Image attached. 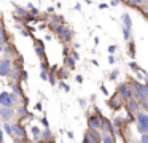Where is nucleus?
<instances>
[{
	"mask_svg": "<svg viewBox=\"0 0 148 143\" xmlns=\"http://www.w3.org/2000/svg\"><path fill=\"white\" fill-rule=\"evenodd\" d=\"M53 32H54L56 37H58L61 41H64V43L72 41V40H73V37H75V32L72 30L65 22H64V24H61V25H58L56 29H53Z\"/></svg>",
	"mask_w": 148,
	"mask_h": 143,
	"instance_id": "f257e3e1",
	"label": "nucleus"
},
{
	"mask_svg": "<svg viewBox=\"0 0 148 143\" xmlns=\"http://www.w3.org/2000/svg\"><path fill=\"white\" fill-rule=\"evenodd\" d=\"M115 94H118V97L121 99L124 103H126L127 100H134V92H132V89H131V84H129V81L119 83V84L116 86Z\"/></svg>",
	"mask_w": 148,
	"mask_h": 143,
	"instance_id": "f03ea898",
	"label": "nucleus"
},
{
	"mask_svg": "<svg viewBox=\"0 0 148 143\" xmlns=\"http://www.w3.org/2000/svg\"><path fill=\"white\" fill-rule=\"evenodd\" d=\"M11 132H13V138L16 143H26V140H27L26 126L19 124L18 121H13V122H11Z\"/></svg>",
	"mask_w": 148,
	"mask_h": 143,
	"instance_id": "7ed1b4c3",
	"label": "nucleus"
},
{
	"mask_svg": "<svg viewBox=\"0 0 148 143\" xmlns=\"http://www.w3.org/2000/svg\"><path fill=\"white\" fill-rule=\"evenodd\" d=\"M18 105H19V100H18L10 91H2L0 92V107L14 110V107H18Z\"/></svg>",
	"mask_w": 148,
	"mask_h": 143,
	"instance_id": "20e7f679",
	"label": "nucleus"
},
{
	"mask_svg": "<svg viewBox=\"0 0 148 143\" xmlns=\"http://www.w3.org/2000/svg\"><path fill=\"white\" fill-rule=\"evenodd\" d=\"M13 72V59L0 57V78H10Z\"/></svg>",
	"mask_w": 148,
	"mask_h": 143,
	"instance_id": "39448f33",
	"label": "nucleus"
},
{
	"mask_svg": "<svg viewBox=\"0 0 148 143\" xmlns=\"http://www.w3.org/2000/svg\"><path fill=\"white\" fill-rule=\"evenodd\" d=\"M107 107H108L112 111L118 113V111L121 110L123 107H124V102H123L121 99L118 97V94H115V92H113V94L110 95L108 99H107Z\"/></svg>",
	"mask_w": 148,
	"mask_h": 143,
	"instance_id": "423d86ee",
	"label": "nucleus"
},
{
	"mask_svg": "<svg viewBox=\"0 0 148 143\" xmlns=\"http://www.w3.org/2000/svg\"><path fill=\"white\" fill-rule=\"evenodd\" d=\"M134 121L137 126L143 127L145 133H148V111H138V113L134 114Z\"/></svg>",
	"mask_w": 148,
	"mask_h": 143,
	"instance_id": "0eeeda50",
	"label": "nucleus"
},
{
	"mask_svg": "<svg viewBox=\"0 0 148 143\" xmlns=\"http://www.w3.org/2000/svg\"><path fill=\"white\" fill-rule=\"evenodd\" d=\"M88 121V130H99L100 132V124H102V118H99L97 114L91 113L89 116L86 118Z\"/></svg>",
	"mask_w": 148,
	"mask_h": 143,
	"instance_id": "6e6552de",
	"label": "nucleus"
},
{
	"mask_svg": "<svg viewBox=\"0 0 148 143\" xmlns=\"http://www.w3.org/2000/svg\"><path fill=\"white\" fill-rule=\"evenodd\" d=\"M18 49H16V46H14V43H7L3 46V53H2V57H7V59H16V56H18Z\"/></svg>",
	"mask_w": 148,
	"mask_h": 143,
	"instance_id": "1a4fd4ad",
	"label": "nucleus"
},
{
	"mask_svg": "<svg viewBox=\"0 0 148 143\" xmlns=\"http://www.w3.org/2000/svg\"><path fill=\"white\" fill-rule=\"evenodd\" d=\"M83 143H100V132L99 130H86L83 137Z\"/></svg>",
	"mask_w": 148,
	"mask_h": 143,
	"instance_id": "9d476101",
	"label": "nucleus"
},
{
	"mask_svg": "<svg viewBox=\"0 0 148 143\" xmlns=\"http://www.w3.org/2000/svg\"><path fill=\"white\" fill-rule=\"evenodd\" d=\"M34 53H35V56L38 57L40 60L45 59V43H43L42 40H35V44H34Z\"/></svg>",
	"mask_w": 148,
	"mask_h": 143,
	"instance_id": "9b49d317",
	"label": "nucleus"
},
{
	"mask_svg": "<svg viewBox=\"0 0 148 143\" xmlns=\"http://www.w3.org/2000/svg\"><path fill=\"white\" fill-rule=\"evenodd\" d=\"M124 107H126V113L131 114V116H134L135 113H138V111H140V107H138L137 100H127L124 103Z\"/></svg>",
	"mask_w": 148,
	"mask_h": 143,
	"instance_id": "f8f14e48",
	"label": "nucleus"
},
{
	"mask_svg": "<svg viewBox=\"0 0 148 143\" xmlns=\"http://www.w3.org/2000/svg\"><path fill=\"white\" fill-rule=\"evenodd\" d=\"M10 92L18 99V100H19V99H23L24 95H26V91H24V88L19 84V83H11V91Z\"/></svg>",
	"mask_w": 148,
	"mask_h": 143,
	"instance_id": "ddd939ff",
	"label": "nucleus"
},
{
	"mask_svg": "<svg viewBox=\"0 0 148 143\" xmlns=\"http://www.w3.org/2000/svg\"><path fill=\"white\" fill-rule=\"evenodd\" d=\"M61 24H64V18H62V16H58V14H53L51 18H49V21L46 22V27H48L49 30H53V29H56Z\"/></svg>",
	"mask_w": 148,
	"mask_h": 143,
	"instance_id": "4468645a",
	"label": "nucleus"
},
{
	"mask_svg": "<svg viewBox=\"0 0 148 143\" xmlns=\"http://www.w3.org/2000/svg\"><path fill=\"white\" fill-rule=\"evenodd\" d=\"M29 132H30V135H32V143H37V142H42L40 140V133H42V127L40 126H37V124H30V127H29Z\"/></svg>",
	"mask_w": 148,
	"mask_h": 143,
	"instance_id": "2eb2a0df",
	"label": "nucleus"
},
{
	"mask_svg": "<svg viewBox=\"0 0 148 143\" xmlns=\"http://www.w3.org/2000/svg\"><path fill=\"white\" fill-rule=\"evenodd\" d=\"M13 5V16H16V18H21L24 19L29 13H27L26 6H21V5H16V3H11Z\"/></svg>",
	"mask_w": 148,
	"mask_h": 143,
	"instance_id": "dca6fc26",
	"label": "nucleus"
},
{
	"mask_svg": "<svg viewBox=\"0 0 148 143\" xmlns=\"http://www.w3.org/2000/svg\"><path fill=\"white\" fill-rule=\"evenodd\" d=\"M121 27L127 29V30H132V18L127 11H124L121 14Z\"/></svg>",
	"mask_w": 148,
	"mask_h": 143,
	"instance_id": "f3484780",
	"label": "nucleus"
},
{
	"mask_svg": "<svg viewBox=\"0 0 148 143\" xmlns=\"http://www.w3.org/2000/svg\"><path fill=\"white\" fill-rule=\"evenodd\" d=\"M27 113H29V108L24 107V105H18V107H14V114H16V119H23V118L27 116Z\"/></svg>",
	"mask_w": 148,
	"mask_h": 143,
	"instance_id": "a211bd4d",
	"label": "nucleus"
},
{
	"mask_svg": "<svg viewBox=\"0 0 148 143\" xmlns=\"http://www.w3.org/2000/svg\"><path fill=\"white\" fill-rule=\"evenodd\" d=\"M40 140H42V142H51V140H54V132H53L51 129H42Z\"/></svg>",
	"mask_w": 148,
	"mask_h": 143,
	"instance_id": "6ab92c4d",
	"label": "nucleus"
},
{
	"mask_svg": "<svg viewBox=\"0 0 148 143\" xmlns=\"http://www.w3.org/2000/svg\"><path fill=\"white\" fill-rule=\"evenodd\" d=\"M56 78H58V81H65L67 83V79L70 78V72H69L67 68H59L58 70V73H56Z\"/></svg>",
	"mask_w": 148,
	"mask_h": 143,
	"instance_id": "aec40b11",
	"label": "nucleus"
},
{
	"mask_svg": "<svg viewBox=\"0 0 148 143\" xmlns=\"http://www.w3.org/2000/svg\"><path fill=\"white\" fill-rule=\"evenodd\" d=\"M75 67H77V62L73 60V57H72L70 54H69V56H64V68H67L69 72H70Z\"/></svg>",
	"mask_w": 148,
	"mask_h": 143,
	"instance_id": "412c9836",
	"label": "nucleus"
},
{
	"mask_svg": "<svg viewBox=\"0 0 148 143\" xmlns=\"http://www.w3.org/2000/svg\"><path fill=\"white\" fill-rule=\"evenodd\" d=\"M100 143H116V138L107 132H100Z\"/></svg>",
	"mask_w": 148,
	"mask_h": 143,
	"instance_id": "4be33fe9",
	"label": "nucleus"
},
{
	"mask_svg": "<svg viewBox=\"0 0 148 143\" xmlns=\"http://www.w3.org/2000/svg\"><path fill=\"white\" fill-rule=\"evenodd\" d=\"M127 54H129V57H131L132 60L135 59V41L134 40H131L127 43Z\"/></svg>",
	"mask_w": 148,
	"mask_h": 143,
	"instance_id": "5701e85b",
	"label": "nucleus"
},
{
	"mask_svg": "<svg viewBox=\"0 0 148 143\" xmlns=\"http://www.w3.org/2000/svg\"><path fill=\"white\" fill-rule=\"evenodd\" d=\"M2 130H3L5 135H8L10 138H13V132H11V122H2Z\"/></svg>",
	"mask_w": 148,
	"mask_h": 143,
	"instance_id": "b1692460",
	"label": "nucleus"
},
{
	"mask_svg": "<svg viewBox=\"0 0 148 143\" xmlns=\"http://www.w3.org/2000/svg\"><path fill=\"white\" fill-rule=\"evenodd\" d=\"M143 3L145 2H137V0H131V2H124L126 6H132V8H143Z\"/></svg>",
	"mask_w": 148,
	"mask_h": 143,
	"instance_id": "393cba45",
	"label": "nucleus"
},
{
	"mask_svg": "<svg viewBox=\"0 0 148 143\" xmlns=\"http://www.w3.org/2000/svg\"><path fill=\"white\" fill-rule=\"evenodd\" d=\"M134 73H135V78H137L135 81H138V83H142V81H143V78L147 76V72H145V70H142V68H138L137 72H134Z\"/></svg>",
	"mask_w": 148,
	"mask_h": 143,
	"instance_id": "a878e982",
	"label": "nucleus"
},
{
	"mask_svg": "<svg viewBox=\"0 0 148 143\" xmlns=\"http://www.w3.org/2000/svg\"><path fill=\"white\" fill-rule=\"evenodd\" d=\"M40 72H49V62L46 60V57L40 60Z\"/></svg>",
	"mask_w": 148,
	"mask_h": 143,
	"instance_id": "bb28decb",
	"label": "nucleus"
},
{
	"mask_svg": "<svg viewBox=\"0 0 148 143\" xmlns=\"http://www.w3.org/2000/svg\"><path fill=\"white\" fill-rule=\"evenodd\" d=\"M27 81H29V73H27V70H21V73H19V83H23V84H24V83H27Z\"/></svg>",
	"mask_w": 148,
	"mask_h": 143,
	"instance_id": "cd10ccee",
	"label": "nucleus"
},
{
	"mask_svg": "<svg viewBox=\"0 0 148 143\" xmlns=\"http://www.w3.org/2000/svg\"><path fill=\"white\" fill-rule=\"evenodd\" d=\"M40 127L42 129H51V126H49V121L46 116H42L40 118Z\"/></svg>",
	"mask_w": 148,
	"mask_h": 143,
	"instance_id": "c85d7f7f",
	"label": "nucleus"
},
{
	"mask_svg": "<svg viewBox=\"0 0 148 143\" xmlns=\"http://www.w3.org/2000/svg\"><path fill=\"white\" fill-rule=\"evenodd\" d=\"M119 75H121V72H119L118 68H115V70H112V72H110V75H108V79H110V81H116Z\"/></svg>",
	"mask_w": 148,
	"mask_h": 143,
	"instance_id": "c756f323",
	"label": "nucleus"
},
{
	"mask_svg": "<svg viewBox=\"0 0 148 143\" xmlns=\"http://www.w3.org/2000/svg\"><path fill=\"white\" fill-rule=\"evenodd\" d=\"M48 83L54 88V86H58V78H56V75L54 73H51V72H48Z\"/></svg>",
	"mask_w": 148,
	"mask_h": 143,
	"instance_id": "7c9ffc66",
	"label": "nucleus"
},
{
	"mask_svg": "<svg viewBox=\"0 0 148 143\" xmlns=\"http://www.w3.org/2000/svg\"><path fill=\"white\" fill-rule=\"evenodd\" d=\"M121 32H123V38H124L126 41H131L132 40V35H131V30H127V29H124V27H121Z\"/></svg>",
	"mask_w": 148,
	"mask_h": 143,
	"instance_id": "2f4dec72",
	"label": "nucleus"
},
{
	"mask_svg": "<svg viewBox=\"0 0 148 143\" xmlns=\"http://www.w3.org/2000/svg\"><path fill=\"white\" fill-rule=\"evenodd\" d=\"M58 86H59V88H61L64 92H70V91H72V89H70V84H69V83H65V81H58Z\"/></svg>",
	"mask_w": 148,
	"mask_h": 143,
	"instance_id": "473e14b6",
	"label": "nucleus"
},
{
	"mask_svg": "<svg viewBox=\"0 0 148 143\" xmlns=\"http://www.w3.org/2000/svg\"><path fill=\"white\" fill-rule=\"evenodd\" d=\"M127 67L132 70V72H137V70L140 68V67H138V64L135 62V60H131V62H127Z\"/></svg>",
	"mask_w": 148,
	"mask_h": 143,
	"instance_id": "72a5a7b5",
	"label": "nucleus"
},
{
	"mask_svg": "<svg viewBox=\"0 0 148 143\" xmlns=\"http://www.w3.org/2000/svg\"><path fill=\"white\" fill-rule=\"evenodd\" d=\"M70 56L73 57V60H75V62H77V60H80V59H81L80 53H78L77 49H70Z\"/></svg>",
	"mask_w": 148,
	"mask_h": 143,
	"instance_id": "f704fd0d",
	"label": "nucleus"
},
{
	"mask_svg": "<svg viewBox=\"0 0 148 143\" xmlns=\"http://www.w3.org/2000/svg\"><path fill=\"white\" fill-rule=\"evenodd\" d=\"M107 51H108L110 56H115V53L118 51V46H116V44H110V46L107 48Z\"/></svg>",
	"mask_w": 148,
	"mask_h": 143,
	"instance_id": "c9c22d12",
	"label": "nucleus"
},
{
	"mask_svg": "<svg viewBox=\"0 0 148 143\" xmlns=\"http://www.w3.org/2000/svg\"><path fill=\"white\" fill-rule=\"evenodd\" d=\"M99 89H100V92H102L105 97H110V92H108V89H107V86L105 84H100L99 86Z\"/></svg>",
	"mask_w": 148,
	"mask_h": 143,
	"instance_id": "e433bc0d",
	"label": "nucleus"
},
{
	"mask_svg": "<svg viewBox=\"0 0 148 143\" xmlns=\"http://www.w3.org/2000/svg\"><path fill=\"white\" fill-rule=\"evenodd\" d=\"M78 105H80V107L81 108H83V110H86V107H88V100H86V99H78Z\"/></svg>",
	"mask_w": 148,
	"mask_h": 143,
	"instance_id": "4c0bfd02",
	"label": "nucleus"
},
{
	"mask_svg": "<svg viewBox=\"0 0 148 143\" xmlns=\"http://www.w3.org/2000/svg\"><path fill=\"white\" fill-rule=\"evenodd\" d=\"M137 142L138 143H148V133H142V135L138 137Z\"/></svg>",
	"mask_w": 148,
	"mask_h": 143,
	"instance_id": "58836bf2",
	"label": "nucleus"
},
{
	"mask_svg": "<svg viewBox=\"0 0 148 143\" xmlns=\"http://www.w3.org/2000/svg\"><path fill=\"white\" fill-rule=\"evenodd\" d=\"M19 34L23 35V37H30V32H29V29H24V27L19 30Z\"/></svg>",
	"mask_w": 148,
	"mask_h": 143,
	"instance_id": "ea45409f",
	"label": "nucleus"
},
{
	"mask_svg": "<svg viewBox=\"0 0 148 143\" xmlns=\"http://www.w3.org/2000/svg\"><path fill=\"white\" fill-rule=\"evenodd\" d=\"M35 111H43V102H37L35 103Z\"/></svg>",
	"mask_w": 148,
	"mask_h": 143,
	"instance_id": "a19ab883",
	"label": "nucleus"
},
{
	"mask_svg": "<svg viewBox=\"0 0 148 143\" xmlns=\"http://www.w3.org/2000/svg\"><path fill=\"white\" fill-rule=\"evenodd\" d=\"M46 14H49V16L56 14V10H54V6H48V10H46Z\"/></svg>",
	"mask_w": 148,
	"mask_h": 143,
	"instance_id": "79ce46f5",
	"label": "nucleus"
},
{
	"mask_svg": "<svg viewBox=\"0 0 148 143\" xmlns=\"http://www.w3.org/2000/svg\"><path fill=\"white\" fill-rule=\"evenodd\" d=\"M40 78L42 81H48V72H40Z\"/></svg>",
	"mask_w": 148,
	"mask_h": 143,
	"instance_id": "37998d69",
	"label": "nucleus"
},
{
	"mask_svg": "<svg viewBox=\"0 0 148 143\" xmlns=\"http://www.w3.org/2000/svg\"><path fill=\"white\" fill-rule=\"evenodd\" d=\"M65 135L69 137V140H73L75 138V133L72 132V130H67V132H65Z\"/></svg>",
	"mask_w": 148,
	"mask_h": 143,
	"instance_id": "c03bdc74",
	"label": "nucleus"
},
{
	"mask_svg": "<svg viewBox=\"0 0 148 143\" xmlns=\"http://www.w3.org/2000/svg\"><path fill=\"white\" fill-rule=\"evenodd\" d=\"M0 143H5V133L2 130V127H0Z\"/></svg>",
	"mask_w": 148,
	"mask_h": 143,
	"instance_id": "a18cd8bd",
	"label": "nucleus"
},
{
	"mask_svg": "<svg viewBox=\"0 0 148 143\" xmlns=\"http://www.w3.org/2000/svg\"><path fill=\"white\" fill-rule=\"evenodd\" d=\"M83 76H81V75H77V76H75V81H77L78 83V84H81V83H83Z\"/></svg>",
	"mask_w": 148,
	"mask_h": 143,
	"instance_id": "49530a36",
	"label": "nucleus"
},
{
	"mask_svg": "<svg viewBox=\"0 0 148 143\" xmlns=\"http://www.w3.org/2000/svg\"><path fill=\"white\" fill-rule=\"evenodd\" d=\"M124 143H138L137 140H134V138H129V137H126L124 138Z\"/></svg>",
	"mask_w": 148,
	"mask_h": 143,
	"instance_id": "de8ad7c7",
	"label": "nucleus"
},
{
	"mask_svg": "<svg viewBox=\"0 0 148 143\" xmlns=\"http://www.w3.org/2000/svg\"><path fill=\"white\" fill-rule=\"evenodd\" d=\"M116 62V57L115 56H108V64H115Z\"/></svg>",
	"mask_w": 148,
	"mask_h": 143,
	"instance_id": "09e8293b",
	"label": "nucleus"
},
{
	"mask_svg": "<svg viewBox=\"0 0 148 143\" xmlns=\"http://www.w3.org/2000/svg\"><path fill=\"white\" fill-rule=\"evenodd\" d=\"M51 40H53V35L51 34H46L45 35V41H51Z\"/></svg>",
	"mask_w": 148,
	"mask_h": 143,
	"instance_id": "8fccbe9b",
	"label": "nucleus"
},
{
	"mask_svg": "<svg viewBox=\"0 0 148 143\" xmlns=\"http://www.w3.org/2000/svg\"><path fill=\"white\" fill-rule=\"evenodd\" d=\"M121 5V2H110L108 3V6H119Z\"/></svg>",
	"mask_w": 148,
	"mask_h": 143,
	"instance_id": "3c124183",
	"label": "nucleus"
},
{
	"mask_svg": "<svg viewBox=\"0 0 148 143\" xmlns=\"http://www.w3.org/2000/svg\"><path fill=\"white\" fill-rule=\"evenodd\" d=\"M99 8H100V10H105V8H108V3H99Z\"/></svg>",
	"mask_w": 148,
	"mask_h": 143,
	"instance_id": "603ef678",
	"label": "nucleus"
},
{
	"mask_svg": "<svg viewBox=\"0 0 148 143\" xmlns=\"http://www.w3.org/2000/svg\"><path fill=\"white\" fill-rule=\"evenodd\" d=\"M89 100H91V102H92V103H94V102H96V100H97V95H96V94H91V97H89Z\"/></svg>",
	"mask_w": 148,
	"mask_h": 143,
	"instance_id": "864d4df0",
	"label": "nucleus"
},
{
	"mask_svg": "<svg viewBox=\"0 0 148 143\" xmlns=\"http://www.w3.org/2000/svg\"><path fill=\"white\" fill-rule=\"evenodd\" d=\"M91 62H92V65H94V67H99V65H100V64H99V60H97V59H92Z\"/></svg>",
	"mask_w": 148,
	"mask_h": 143,
	"instance_id": "5fc2aeb1",
	"label": "nucleus"
},
{
	"mask_svg": "<svg viewBox=\"0 0 148 143\" xmlns=\"http://www.w3.org/2000/svg\"><path fill=\"white\" fill-rule=\"evenodd\" d=\"M75 10H81V3H75Z\"/></svg>",
	"mask_w": 148,
	"mask_h": 143,
	"instance_id": "6e6d98bb",
	"label": "nucleus"
},
{
	"mask_svg": "<svg viewBox=\"0 0 148 143\" xmlns=\"http://www.w3.org/2000/svg\"><path fill=\"white\" fill-rule=\"evenodd\" d=\"M43 143H56L54 140H51V142H43Z\"/></svg>",
	"mask_w": 148,
	"mask_h": 143,
	"instance_id": "4d7b16f0",
	"label": "nucleus"
},
{
	"mask_svg": "<svg viewBox=\"0 0 148 143\" xmlns=\"http://www.w3.org/2000/svg\"><path fill=\"white\" fill-rule=\"evenodd\" d=\"M37 143H43V142H37Z\"/></svg>",
	"mask_w": 148,
	"mask_h": 143,
	"instance_id": "13d9d810",
	"label": "nucleus"
},
{
	"mask_svg": "<svg viewBox=\"0 0 148 143\" xmlns=\"http://www.w3.org/2000/svg\"><path fill=\"white\" fill-rule=\"evenodd\" d=\"M147 21H148V18H147Z\"/></svg>",
	"mask_w": 148,
	"mask_h": 143,
	"instance_id": "bf43d9fd",
	"label": "nucleus"
}]
</instances>
